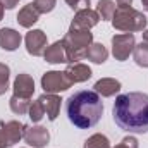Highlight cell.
Instances as JSON below:
<instances>
[{"mask_svg": "<svg viewBox=\"0 0 148 148\" xmlns=\"http://www.w3.org/2000/svg\"><path fill=\"white\" fill-rule=\"evenodd\" d=\"M112 115L115 124L127 133H148V95L141 91L119 95Z\"/></svg>", "mask_w": 148, "mask_h": 148, "instance_id": "1", "label": "cell"}, {"mask_svg": "<svg viewBox=\"0 0 148 148\" xmlns=\"http://www.w3.org/2000/svg\"><path fill=\"white\" fill-rule=\"evenodd\" d=\"M67 117L76 127L79 129H90L98 124L103 114V103L97 91L83 90L76 91L67 98L66 103Z\"/></svg>", "mask_w": 148, "mask_h": 148, "instance_id": "2", "label": "cell"}, {"mask_svg": "<svg viewBox=\"0 0 148 148\" xmlns=\"http://www.w3.org/2000/svg\"><path fill=\"white\" fill-rule=\"evenodd\" d=\"M64 48H66V57L67 62H77L86 57L88 48L93 43V35L90 29H74L69 28L67 35L64 36Z\"/></svg>", "mask_w": 148, "mask_h": 148, "instance_id": "3", "label": "cell"}, {"mask_svg": "<svg viewBox=\"0 0 148 148\" xmlns=\"http://www.w3.org/2000/svg\"><path fill=\"white\" fill-rule=\"evenodd\" d=\"M112 26L126 33L143 31L147 28V17L133 7H117L112 16Z\"/></svg>", "mask_w": 148, "mask_h": 148, "instance_id": "4", "label": "cell"}, {"mask_svg": "<svg viewBox=\"0 0 148 148\" xmlns=\"http://www.w3.org/2000/svg\"><path fill=\"white\" fill-rule=\"evenodd\" d=\"M134 47H136V40H134L133 33H124V35H114L112 36V55L119 62H124L126 59H129Z\"/></svg>", "mask_w": 148, "mask_h": 148, "instance_id": "5", "label": "cell"}, {"mask_svg": "<svg viewBox=\"0 0 148 148\" xmlns=\"http://www.w3.org/2000/svg\"><path fill=\"white\" fill-rule=\"evenodd\" d=\"M73 86V83L67 79V76L60 71H48L41 77V88L45 93H60Z\"/></svg>", "mask_w": 148, "mask_h": 148, "instance_id": "6", "label": "cell"}, {"mask_svg": "<svg viewBox=\"0 0 148 148\" xmlns=\"http://www.w3.org/2000/svg\"><path fill=\"white\" fill-rule=\"evenodd\" d=\"M24 43H26V50L29 55L33 57H41L47 50V35L41 31V29H31L26 38H24Z\"/></svg>", "mask_w": 148, "mask_h": 148, "instance_id": "7", "label": "cell"}, {"mask_svg": "<svg viewBox=\"0 0 148 148\" xmlns=\"http://www.w3.org/2000/svg\"><path fill=\"white\" fill-rule=\"evenodd\" d=\"M98 21H100V16L97 10H93L90 7L81 9L76 12L73 23H71V28H74V29H91L93 26L98 24Z\"/></svg>", "mask_w": 148, "mask_h": 148, "instance_id": "8", "label": "cell"}, {"mask_svg": "<svg viewBox=\"0 0 148 148\" xmlns=\"http://www.w3.org/2000/svg\"><path fill=\"white\" fill-rule=\"evenodd\" d=\"M26 127H28V126L23 124V122H19V121H9V122H2L0 131H2V134H3L7 145L12 147V145L19 143V140L24 138V131H26Z\"/></svg>", "mask_w": 148, "mask_h": 148, "instance_id": "9", "label": "cell"}, {"mask_svg": "<svg viewBox=\"0 0 148 148\" xmlns=\"http://www.w3.org/2000/svg\"><path fill=\"white\" fill-rule=\"evenodd\" d=\"M48 140H50V133L43 126L26 127V131H24V141L33 148H43L48 143Z\"/></svg>", "mask_w": 148, "mask_h": 148, "instance_id": "10", "label": "cell"}, {"mask_svg": "<svg viewBox=\"0 0 148 148\" xmlns=\"http://www.w3.org/2000/svg\"><path fill=\"white\" fill-rule=\"evenodd\" d=\"M14 95L16 97H21V98H31L33 93H35V81L29 74L21 73L17 74V77L14 79Z\"/></svg>", "mask_w": 148, "mask_h": 148, "instance_id": "11", "label": "cell"}, {"mask_svg": "<svg viewBox=\"0 0 148 148\" xmlns=\"http://www.w3.org/2000/svg\"><path fill=\"white\" fill-rule=\"evenodd\" d=\"M64 74L67 76V79L76 84V83H83V81H88L91 77V69L86 66V64H81V62H71Z\"/></svg>", "mask_w": 148, "mask_h": 148, "instance_id": "12", "label": "cell"}, {"mask_svg": "<svg viewBox=\"0 0 148 148\" xmlns=\"http://www.w3.org/2000/svg\"><path fill=\"white\" fill-rule=\"evenodd\" d=\"M23 41V36L12 29V28H2L0 29V48L7 50V52H14Z\"/></svg>", "mask_w": 148, "mask_h": 148, "instance_id": "13", "label": "cell"}, {"mask_svg": "<svg viewBox=\"0 0 148 148\" xmlns=\"http://www.w3.org/2000/svg\"><path fill=\"white\" fill-rule=\"evenodd\" d=\"M45 109V114L50 121H55L59 112H60V98L55 95V93H43L40 98H38Z\"/></svg>", "mask_w": 148, "mask_h": 148, "instance_id": "14", "label": "cell"}, {"mask_svg": "<svg viewBox=\"0 0 148 148\" xmlns=\"http://www.w3.org/2000/svg\"><path fill=\"white\" fill-rule=\"evenodd\" d=\"M43 57H45V60L50 62V64H64V62H67L66 48H64V41L59 40V41L52 43L50 47H47Z\"/></svg>", "mask_w": 148, "mask_h": 148, "instance_id": "15", "label": "cell"}, {"mask_svg": "<svg viewBox=\"0 0 148 148\" xmlns=\"http://www.w3.org/2000/svg\"><path fill=\"white\" fill-rule=\"evenodd\" d=\"M95 91L102 97H114L119 90H121V81L114 79V77H102L95 83Z\"/></svg>", "mask_w": 148, "mask_h": 148, "instance_id": "16", "label": "cell"}, {"mask_svg": "<svg viewBox=\"0 0 148 148\" xmlns=\"http://www.w3.org/2000/svg\"><path fill=\"white\" fill-rule=\"evenodd\" d=\"M38 19H40V12L36 10V7L33 5V2L28 3V5H24L19 10V14H17V23L23 28H31Z\"/></svg>", "mask_w": 148, "mask_h": 148, "instance_id": "17", "label": "cell"}, {"mask_svg": "<svg viewBox=\"0 0 148 148\" xmlns=\"http://www.w3.org/2000/svg\"><path fill=\"white\" fill-rule=\"evenodd\" d=\"M109 57V50L102 45V43H91V47L88 48L86 59L91 60L93 64H103Z\"/></svg>", "mask_w": 148, "mask_h": 148, "instance_id": "18", "label": "cell"}, {"mask_svg": "<svg viewBox=\"0 0 148 148\" xmlns=\"http://www.w3.org/2000/svg\"><path fill=\"white\" fill-rule=\"evenodd\" d=\"M29 105H31V98H21V97H16L12 95V98L9 100V107L10 110L17 115H23L29 110Z\"/></svg>", "mask_w": 148, "mask_h": 148, "instance_id": "19", "label": "cell"}, {"mask_svg": "<svg viewBox=\"0 0 148 148\" xmlns=\"http://www.w3.org/2000/svg\"><path fill=\"white\" fill-rule=\"evenodd\" d=\"M97 12L102 21H112V16L115 12V3L112 0H98Z\"/></svg>", "mask_w": 148, "mask_h": 148, "instance_id": "20", "label": "cell"}, {"mask_svg": "<svg viewBox=\"0 0 148 148\" xmlns=\"http://www.w3.org/2000/svg\"><path fill=\"white\" fill-rule=\"evenodd\" d=\"M133 57H134V62L140 67H148V43L147 41H141L140 45L134 47Z\"/></svg>", "mask_w": 148, "mask_h": 148, "instance_id": "21", "label": "cell"}, {"mask_svg": "<svg viewBox=\"0 0 148 148\" xmlns=\"http://www.w3.org/2000/svg\"><path fill=\"white\" fill-rule=\"evenodd\" d=\"M83 148H110V141H109V138H107V136H103V134L97 133V134L90 136V138L84 141Z\"/></svg>", "mask_w": 148, "mask_h": 148, "instance_id": "22", "label": "cell"}, {"mask_svg": "<svg viewBox=\"0 0 148 148\" xmlns=\"http://www.w3.org/2000/svg\"><path fill=\"white\" fill-rule=\"evenodd\" d=\"M28 114H29V119H31L33 122H40V121L43 119V115H45V109H43L41 102H40V100H36V102H31Z\"/></svg>", "mask_w": 148, "mask_h": 148, "instance_id": "23", "label": "cell"}, {"mask_svg": "<svg viewBox=\"0 0 148 148\" xmlns=\"http://www.w3.org/2000/svg\"><path fill=\"white\" fill-rule=\"evenodd\" d=\"M57 0H35L33 5L36 7V10L40 14H47V12H52L53 7H55Z\"/></svg>", "mask_w": 148, "mask_h": 148, "instance_id": "24", "label": "cell"}, {"mask_svg": "<svg viewBox=\"0 0 148 148\" xmlns=\"http://www.w3.org/2000/svg\"><path fill=\"white\" fill-rule=\"evenodd\" d=\"M9 66L0 64V95H3L9 90Z\"/></svg>", "mask_w": 148, "mask_h": 148, "instance_id": "25", "label": "cell"}, {"mask_svg": "<svg viewBox=\"0 0 148 148\" xmlns=\"http://www.w3.org/2000/svg\"><path fill=\"white\" fill-rule=\"evenodd\" d=\"M66 3L73 9V10H81V9H88L91 0H66Z\"/></svg>", "mask_w": 148, "mask_h": 148, "instance_id": "26", "label": "cell"}, {"mask_svg": "<svg viewBox=\"0 0 148 148\" xmlns=\"http://www.w3.org/2000/svg\"><path fill=\"white\" fill-rule=\"evenodd\" d=\"M114 148H138V140L134 136H126L119 145H115Z\"/></svg>", "mask_w": 148, "mask_h": 148, "instance_id": "27", "label": "cell"}, {"mask_svg": "<svg viewBox=\"0 0 148 148\" xmlns=\"http://www.w3.org/2000/svg\"><path fill=\"white\" fill-rule=\"evenodd\" d=\"M0 3L3 5V9H14L19 3V0H0Z\"/></svg>", "mask_w": 148, "mask_h": 148, "instance_id": "28", "label": "cell"}, {"mask_svg": "<svg viewBox=\"0 0 148 148\" xmlns=\"http://www.w3.org/2000/svg\"><path fill=\"white\" fill-rule=\"evenodd\" d=\"M133 0H117V5L119 7H131Z\"/></svg>", "mask_w": 148, "mask_h": 148, "instance_id": "29", "label": "cell"}, {"mask_svg": "<svg viewBox=\"0 0 148 148\" xmlns=\"http://www.w3.org/2000/svg\"><path fill=\"white\" fill-rule=\"evenodd\" d=\"M7 141H5V138H3V134H2V131H0V148H7Z\"/></svg>", "mask_w": 148, "mask_h": 148, "instance_id": "30", "label": "cell"}, {"mask_svg": "<svg viewBox=\"0 0 148 148\" xmlns=\"http://www.w3.org/2000/svg\"><path fill=\"white\" fill-rule=\"evenodd\" d=\"M141 35H143V41H147V43H148V29H143V33H141Z\"/></svg>", "mask_w": 148, "mask_h": 148, "instance_id": "31", "label": "cell"}, {"mask_svg": "<svg viewBox=\"0 0 148 148\" xmlns=\"http://www.w3.org/2000/svg\"><path fill=\"white\" fill-rule=\"evenodd\" d=\"M141 3H143V9L148 10V0H141Z\"/></svg>", "mask_w": 148, "mask_h": 148, "instance_id": "32", "label": "cell"}, {"mask_svg": "<svg viewBox=\"0 0 148 148\" xmlns=\"http://www.w3.org/2000/svg\"><path fill=\"white\" fill-rule=\"evenodd\" d=\"M2 17H3V5L0 3V21H2Z\"/></svg>", "mask_w": 148, "mask_h": 148, "instance_id": "33", "label": "cell"}]
</instances>
